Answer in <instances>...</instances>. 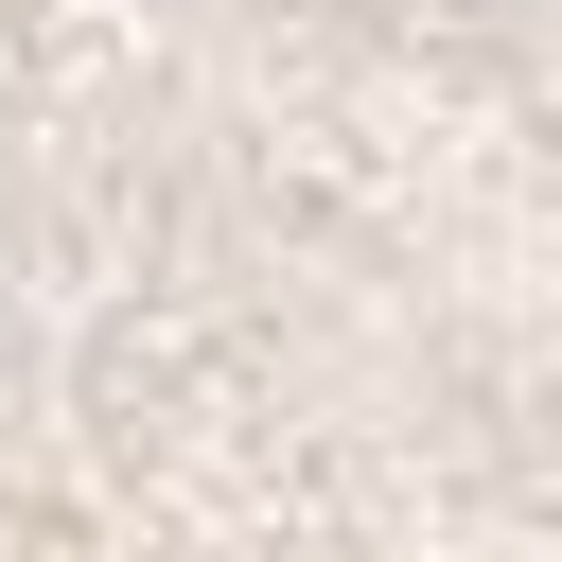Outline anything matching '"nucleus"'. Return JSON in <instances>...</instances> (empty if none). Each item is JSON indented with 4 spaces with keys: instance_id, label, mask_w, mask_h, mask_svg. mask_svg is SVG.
<instances>
[{
    "instance_id": "nucleus-1",
    "label": "nucleus",
    "mask_w": 562,
    "mask_h": 562,
    "mask_svg": "<svg viewBox=\"0 0 562 562\" xmlns=\"http://www.w3.org/2000/svg\"><path fill=\"white\" fill-rule=\"evenodd\" d=\"M0 562H562V0H0Z\"/></svg>"
}]
</instances>
